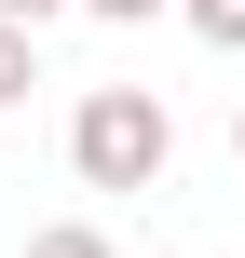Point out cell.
I'll list each match as a JSON object with an SVG mask.
<instances>
[{
	"instance_id": "8992f818",
	"label": "cell",
	"mask_w": 245,
	"mask_h": 258,
	"mask_svg": "<svg viewBox=\"0 0 245 258\" xmlns=\"http://www.w3.org/2000/svg\"><path fill=\"white\" fill-rule=\"evenodd\" d=\"M82 14H109V27H150V14H177V0H82Z\"/></svg>"
},
{
	"instance_id": "7a4b0ae2",
	"label": "cell",
	"mask_w": 245,
	"mask_h": 258,
	"mask_svg": "<svg viewBox=\"0 0 245 258\" xmlns=\"http://www.w3.org/2000/svg\"><path fill=\"white\" fill-rule=\"evenodd\" d=\"M27 258H123V245H109L95 218H55V231H27Z\"/></svg>"
},
{
	"instance_id": "52a82bcc",
	"label": "cell",
	"mask_w": 245,
	"mask_h": 258,
	"mask_svg": "<svg viewBox=\"0 0 245 258\" xmlns=\"http://www.w3.org/2000/svg\"><path fill=\"white\" fill-rule=\"evenodd\" d=\"M232 163H245V109H232Z\"/></svg>"
},
{
	"instance_id": "277c9868",
	"label": "cell",
	"mask_w": 245,
	"mask_h": 258,
	"mask_svg": "<svg viewBox=\"0 0 245 258\" xmlns=\"http://www.w3.org/2000/svg\"><path fill=\"white\" fill-rule=\"evenodd\" d=\"M191 14V41H218V54H245V0H177Z\"/></svg>"
},
{
	"instance_id": "5b68a950",
	"label": "cell",
	"mask_w": 245,
	"mask_h": 258,
	"mask_svg": "<svg viewBox=\"0 0 245 258\" xmlns=\"http://www.w3.org/2000/svg\"><path fill=\"white\" fill-rule=\"evenodd\" d=\"M41 14H82V0H0V27H27V41H41Z\"/></svg>"
},
{
	"instance_id": "3957f363",
	"label": "cell",
	"mask_w": 245,
	"mask_h": 258,
	"mask_svg": "<svg viewBox=\"0 0 245 258\" xmlns=\"http://www.w3.org/2000/svg\"><path fill=\"white\" fill-rule=\"evenodd\" d=\"M27 82H41V41H27V27H0V109H27Z\"/></svg>"
},
{
	"instance_id": "6da1fadb",
	"label": "cell",
	"mask_w": 245,
	"mask_h": 258,
	"mask_svg": "<svg viewBox=\"0 0 245 258\" xmlns=\"http://www.w3.org/2000/svg\"><path fill=\"white\" fill-rule=\"evenodd\" d=\"M177 163V109L150 95V82H95L82 109H68V177L82 190H150Z\"/></svg>"
}]
</instances>
